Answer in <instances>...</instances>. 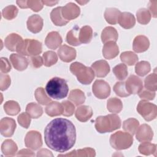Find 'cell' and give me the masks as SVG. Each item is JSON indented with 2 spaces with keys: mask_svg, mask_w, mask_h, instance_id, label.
<instances>
[{
  "mask_svg": "<svg viewBox=\"0 0 157 157\" xmlns=\"http://www.w3.org/2000/svg\"><path fill=\"white\" fill-rule=\"evenodd\" d=\"M17 156H34L35 154L29 149H22L20 150L17 154Z\"/></svg>",
  "mask_w": 157,
  "mask_h": 157,
  "instance_id": "9f6ffc18",
  "label": "cell"
},
{
  "mask_svg": "<svg viewBox=\"0 0 157 157\" xmlns=\"http://www.w3.org/2000/svg\"><path fill=\"white\" fill-rule=\"evenodd\" d=\"M10 77L9 75L1 73L0 75V90L4 91L10 85Z\"/></svg>",
  "mask_w": 157,
  "mask_h": 157,
  "instance_id": "681fc988",
  "label": "cell"
},
{
  "mask_svg": "<svg viewBox=\"0 0 157 157\" xmlns=\"http://www.w3.org/2000/svg\"><path fill=\"white\" fill-rule=\"evenodd\" d=\"M118 34L115 28L112 26L105 27L101 33L102 42L105 44L109 41L116 42L118 40Z\"/></svg>",
  "mask_w": 157,
  "mask_h": 157,
  "instance_id": "cb8c5ba5",
  "label": "cell"
},
{
  "mask_svg": "<svg viewBox=\"0 0 157 157\" xmlns=\"http://www.w3.org/2000/svg\"><path fill=\"white\" fill-rule=\"evenodd\" d=\"M150 46L148 39L142 35L136 36L133 41L132 48L134 52L137 53H142L148 50Z\"/></svg>",
  "mask_w": 157,
  "mask_h": 157,
  "instance_id": "ffe728a7",
  "label": "cell"
},
{
  "mask_svg": "<svg viewBox=\"0 0 157 157\" xmlns=\"http://www.w3.org/2000/svg\"><path fill=\"white\" fill-rule=\"evenodd\" d=\"M139 96L142 100H153L155 97V92L148 90H142L139 93Z\"/></svg>",
  "mask_w": 157,
  "mask_h": 157,
  "instance_id": "816d5d0a",
  "label": "cell"
},
{
  "mask_svg": "<svg viewBox=\"0 0 157 157\" xmlns=\"http://www.w3.org/2000/svg\"><path fill=\"white\" fill-rule=\"evenodd\" d=\"M25 144L26 147L36 150L42 145V136L39 132L30 131L27 132L25 137Z\"/></svg>",
  "mask_w": 157,
  "mask_h": 157,
  "instance_id": "9c48e42d",
  "label": "cell"
},
{
  "mask_svg": "<svg viewBox=\"0 0 157 157\" xmlns=\"http://www.w3.org/2000/svg\"><path fill=\"white\" fill-rule=\"evenodd\" d=\"M43 5L41 1H26L27 7L34 12L40 11L43 8Z\"/></svg>",
  "mask_w": 157,
  "mask_h": 157,
  "instance_id": "f907efd6",
  "label": "cell"
},
{
  "mask_svg": "<svg viewBox=\"0 0 157 157\" xmlns=\"http://www.w3.org/2000/svg\"><path fill=\"white\" fill-rule=\"evenodd\" d=\"M138 113L147 121H151L157 116V107L146 100H141L137 106Z\"/></svg>",
  "mask_w": 157,
  "mask_h": 157,
  "instance_id": "52a82bcc",
  "label": "cell"
},
{
  "mask_svg": "<svg viewBox=\"0 0 157 157\" xmlns=\"http://www.w3.org/2000/svg\"><path fill=\"white\" fill-rule=\"evenodd\" d=\"M121 119L116 114H109L105 116H99L95 120L94 126L99 133L112 132L121 126Z\"/></svg>",
  "mask_w": 157,
  "mask_h": 157,
  "instance_id": "3957f363",
  "label": "cell"
},
{
  "mask_svg": "<svg viewBox=\"0 0 157 157\" xmlns=\"http://www.w3.org/2000/svg\"><path fill=\"white\" fill-rule=\"evenodd\" d=\"M23 40L22 37L18 34L11 33L6 37L4 45L9 50L14 52L16 51L17 46Z\"/></svg>",
  "mask_w": 157,
  "mask_h": 157,
  "instance_id": "7402d4cb",
  "label": "cell"
},
{
  "mask_svg": "<svg viewBox=\"0 0 157 157\" xmlns=\"http://www.w3.org/2000/svg\"><path fill=\"white\" fill-rule=\"evenodd\" d=\"M41 1L43 4L46 5L47 6H53L58 2V1Z\"/></svg>",
  "mask_w": 157,
  "mask_h": 157,
  "instance_id": "680465c9",
  "label": "cell"
},
{
  "mask_svg": "<svg viewBox=\"0 0 157 157\" xmlns=\"http://www.w3.org/2000/svg\"><path fill=\"white\" fill-rule=\"evenodd\" d=\"M42 44L35 39H26L23 40L17 46L16 52L23 56H35L42 52Z\"/></svg>",
  "mask_w": 157,
  "mask_h": 157,
  "instance_id": "5b68a950",
  "label": "cell"
},
{
  "mask_svg": "<svg viewBox=\"0 0 157 157\" xmlns=\"http://www.w3.org/2000/svg\"><path fill=\"white\" fill-rule=\"evenodd\" d=\"M18 12V10L16 6L13 5H10L2 9V15L5 19L11 20L17 17Z\"/></svg>",
  "mask_w": 157,
  "mask_h": 157,
  "instance_id": "ee69618b",
  "label": "cell"
},
{
  "mask_svg": "<svg viewBox=\"0 0 157 157\" xmlns=\"http://www.w3.org/2000/svg\"><path fill=\"white\" fill-rule=\"evenodd\" d=\"M58 55L61 61L69 63L75 58L76 50L74 48L64 44L58 50Z\"/></svg>",
  "mask_w": 157,
  "mask_h": 157,
  "instance_id": "5bb4252c",
  "label": "cell"
},
{
  "mask_svg": "<svg viewBox=\"0 0 157 157\" xmlns=\"http://www.w3.org/2000/svg\"><path fill=\"white\" fill-rule=\"evenodd\" d=\"M61 104L64 108L63 115L65 117L72 116L75 111L74 105L69 101H64L61 102Z\"/></svg>",
  "mask_w": 157,
  "mask_h": 157,
  "instance_id": "7dc6e473",
  "label": "cell"
},
{
  "mask_svg": "<svg viewBox=\"0 0 157 157\" xmlns=\"http://www.w3.org/2000/svg\"><path fill=\"white\" fill-rule=\"evenodd\" d=\"M88 1H77V2L80 4L81 5H84L85 4L87 3Z\"/></svg>",
  "mask_w": 157,
  "mask_h": 157,
  "instance_id": "94428289",
  "label": "cell"
},
{
  "mask_svg": "<svg viewBox=\"0 0 157 157\" xmlns=\"http://www.w3.org/2000/svg\"><path fill=\"white\" fill-rule=\"evenodd\" d=\"M91 68L98 77H104L110 72V66L105 60L95 61L92 64Z\"/></svg>",
  "mask_w": 157,
  "mask_h": 157,
  "instance_id": "2e32d148",
  "label": "cell"
},
{
  "mask_svg": "<svg viewBox=\"0 0 157 157\" xmlns=\"http://www.w3.org/2000/svg\"><path fill=\"white\" fill-rule=\"evenodd\" d=\"M110 144L113 148L118 150L127 149L132 145L133 137L127 132L119 131L110 136Z\"/></svg>",
  "mask_w": 157,
  "mask_h": 157,
  "instance_id": "8992f818",
  "label": "cell"
},
{
  "mask_svg": "<svg viewBox=\"0 0 157 157\" xmlns=\"http://www.w3.org/2000/svg\"><path fill=\"white\" fill-rule=\"evenodd\" d=\"M136 133L137 140L141 142L151 141L153 136V132L151 127L147 124H143L138 127Z\"/></svg>",
  "mask_w": 157,
  "mask_h": 157,
  "instance_id": "4fadbf2b",
  "label": "cell"
},
{
  "mask_svg": "<svg viewBox=\"0 0 157 157\" xmlns=\"http://www.w3.org/2000/svg\"><path fill=\"white\" fill-rule=\"evenodd\" d=\"M139 125V122L137 120L134 118H130L123 123V129L127 132L133 136L136 133Z\"/></svg>",
  "mask_w": 157,
  "mask_h": 157,
  "instance_id": "4dcf8cb0",
  "label": "cell"
},
{
  "mask_svg": "<svg viewBox=\"0 0 157 157\" xmlns=\"http://www.w3.org/2000/svg\"><path fill=\"white\" fill-rule=\"evenodd\" d=\"M17 124L15 121L11 118L5 117L1 120L0 131L1 134L4 137H11L15 130Z\"/></svg>",
  "mask_w": 157,
  "mask_h": 157,
  "instance_id": "8fae6325",
  "label": "cell"
},
{
  "mask_svg": "<svg viewBox=\"0 0 157 157\" xmlns=\"http://www.w3.org/2000/svg\"><path fill=\"white\" fill-rule=\"evenodd\" d=\"M137 21L142 25H147L151 20V15L149 10L145 8H141L136 12Z\"/></svg>",
  "mask_w": 157,
  "mask_h": 157,
  "instance_id": "74e56055",
  "label": "cell"
},
{
  "mask_svg": "<svg viewBox=\"0 0 157 157\" xmlns=\"http://www.w3.org/2000/svg\"><path fill=\"white\" fill-rule=\"evenodd\" d=\"M0 69L1 73H7L11 70V66L8 59L4 57L1 58Z\"/></svg>",
  "mask_w": 157,
  "mask_h": 157,
  "instance_id": "f5cc1de1",
  "label": "cell"
},
{
  "mask_svg": "<svg viewBox=\"0 0 157 157\" xmlns=\"http://www.w3.org/2000/svg\"><path fill=\"white\" fill-rule=\"evenodd\" d=\"M157 1H150L148 3L149 12L154 18H156L157 16Z\"/></svg>",
  "mask_w": 157,
  "mask_h": 157,
  "instance_id": "11a10c76",
  "label": "cell"
},
{
  "mask_svg": "<svg viewBox=\"0 0 157 157\" xmlns=\"http://www.w3.org/2000/svg\"><path fill=\"white\" fill-rule=\"evenodd\" d=\"M151 70V66L148 62L146 61H142L136 63L135 66L136 73L141 77L147 75L150 72Z\"/></svg>",
  "mask_w": 157,
  "mask_h": 157,
  "instance_id": "60d3db41",
  "label": "cell"
},
{
  "mask_svg": "<svg viewBox=\"0 0 157 157\" xmlns=\"http://www.w3.org/2000/svg\"><path fill=\"white\" fill-rule=\"evenodd\" d=\"M119 53V48L116 42L109 41L104 44L102 55L105 59H111L115 58Z\"/></svg>",
  "mask_w": 157,
  "mask_h": 157,
  "instance_id": "d6986e66",
  "label": "cell"
},
{
  "mask_svg": "<svg viewBox=\"0 0 157 157\" xmlns=\"http://www.w3.org/2000/svg\"><path fill=\"white\" fill-rule=\"evenodd\" d=\"M138 150L139 153L142 155H150L153 154L156 156V145L148 142H143L139 145Z\"/></svg>",
  "mask_w": 157,
  "mask_h": 157,
  "instance_id": "836d02e7",
  "label": "cell"
},
{
  "mask_svg": "<svg viewBox=\"0 0 157 157\" xmlns=\"http://www.w3.org/2000/svg\"><path fill=\"white\" fill-rule=\"evenodd\" d=\"M17 4L21 9L28 8L27 6H26V1H17Z\"/></svg>",
  "mask_w": 157,
  "mask_h": 157,
  "instance_id": "91938a15",
  "label": "cell"
},
{
  "mask_svg": "<svg viewBox=\"0 0 157 157\" xmlns=\"http://www.w3.org/2000/svg\"><path fill=\"white\" fill-rule=\"evenodd\" d=\"M45 91L52 98L61 99L66 98L69 92L66 81L60 77L52 78L46 84Z\"/></svg>",
  "mask_w": 157,
  "mask_h": 157,
  "instance_id": "7a4b0ae2",
  "label": "cell"
},
{
  "mask_svg": "<svg viewBox=\"0 0 157 157\" xmlns=\"http://www.w3.org/2000/svg\"><path fill=\"white\" fill-rule=\"evenodd\" d=\"M4 109L7 115L14 116L20 112V107L17 102L10 100L4 104Z\"/></svg>",
  "mask_w": 157,
  "mask_h": 157,
  "instance_id": "e575fe53",
  "label": "cell"
},
{
  "mask_svg": "<svg viewBox=\"0 0 157 157\" xmlns=\"http://www.w3.org/2000/svg\"><path fill=\"white\" fill-rule=\"evenodd\" d=\"M107 108L110 112L117 113L121 111L123 109V104L120 99L111 98L107 101Z\"/></svg>",
  "mask_w": 157,
  "mask_h": 157,
  "instance_id": "d6a6232c",
  "label": "cell"
},
{
  "mask_svg": "<svg viewBox=\"0 0 157 157\" xmlns=\"http://www.w3.org/2000/svg\"><path fill=\"white\" fill-rule=\"evenodd\" d=\"M94 95L98 99H105L110 94V87L107 82L103 80H96L92 86Z\"/></svg>",
  "mask_w": 157,
  "mask_h": 157,
  "instance_id": "ba28073f",
  "label": "cell"
},
{
  "mask_svg": "<svg viewBox=\"0 0 157 157\" xmlns=\"http://www.w3.org/2000/svg\"><path fill=\"white\" fill-rule=\"evenodd\" d=\"M46 145L52 150L64 153L71 149L76 140V130L69 120L57 118L52 120L44 130Z\"/></svg>",
  "mask_w": 157,
  "mask_h": 157,
  "instance_id": "6da1fadb",
  "label": "cell"
},
{
  "mask_svg": "<svg viewBox=\"0 0 157 157\" xmlns=\"http://www.w3.org/2000/svg\"><path fill=\"white\" fill-rule=\"evenodd\" d=\"M70 71L77 77V80L83 85L90 84L95 75L91 67H86L78 62L72 63L70 66Z\"/></svg>",
  "mask_w": 157,
  "mask_h": 157,
  "instance_id": "277c9868",
  "label": "cell"
},
{
  "mask_svg": "<svg viewBox=\"0 0 157 157\" xmlns=\"http://www.w3.org/2000/svg\"><path fill=\"white\" fill-rule=\"evenodd\" d=\"M118 23L124 29H130L135 25L136 19L131 13L124 12H121L120 15Z\"/></svg>",
  "mask_w": 157,
  "mask_h": 157,
  "instance_id": "44dd1931",
  "label": "cell"
},
{
  "mask_svg": "<svg viewBox=\"0 0 157 157\" xmlns=\"http://www.w3.org/2000/svg\"><path fill=\"white\" fill-rule=\"evenodd\" d=\"M76 118L81 122H86L93 115L92 109L88 105H82L78 107L75 113Z\"/></svg>",
  "mask_w": 157,
  "mask_h": 157,
  "instance_id": "603a6c76",
  "label": "cell"
},
{
  "mask_svg": "<svg viewBox=\"0 0 157 157\" xmlns=\"http://www.w3.org/2000/svg\"><path fill=\"white\" fill-rule=\"evenodd\" d=\"M31 63L33 67L39 68L44 64L43 58L40 56H35L31 57Z\"/></svg>",
  "mask_w": 157,
  "mask_h": 157,
  "instance_id": "db71d44e",
  "label": "cell"
},
{
  "mask_svg": "<svg viewBox=\"0 0 157 157\" xmlns=\"http://www.w3.org/2000/svg\"><path fill=\"white\" fill-rule=\"evenodd\" d=\"M26 112L28 113L32 118H38L43 113V109L39 104L31 102L26 107Z\"/></svg>",
  "mask_w": 157,
  "mask_h": 157,
  "instance_id": "1f68e13d",
  "label": "cell"
},
{
  "mask_svg": "<svg viewBox=\"0 0 157 157\" xmlns=\"http://www.w3.org/2000/svg\"><path fill=\"white\" fill-rule=\"evenodd\" d=\"M17 150V144L11 139L5 140L1 145V151L5 156H14Z\"/></svg>",
  "mask_w": 157,
  "mask_h": 157,
  "instance_id": "83f0119b",
  "label": "cell"
},
{
  "mask_svg": "<svg viewBox=\"0 0 157 157\" xmlns=\"http://www.w3.org/2000/svg\"><path fill=\"white\" fill-rule=\"evenodd\" d=\"M34 96L37 101L42 105H48L52 102V100L47 96L44 89L42 87L37 88L35 92Z\"/></svg>",
  "mask_w": 157,
  "mask_h": 157,
  "instance_id": "ab89813d",
  "label": "cell"
},
{
  "mask_svg": "<svg viewBox=\"0 0 157 157\" xmlns=\"http://www.w3.org/2000/svg\"><path fill=\"white\" fill-rule=\"evenodd\" d=\"M62 7H57L53 9L50 13V18L52 21L56 26H64L66 25L69 21L65 20L61 14Z\"/></svg>",
  "mask_w": 157,
  "mask_h": 157,
  "instance_id": "484cf974",
  "label": "cell"
},
{
  "mask_svg": "<svg viewBox=\"0 0 157 157\" xmlns=\"http://www.w3.org/2000/svg\"><path fill=\"white\" fill-rule=\"evenodd\" d=\"M113 89L115 94L120 97H127L130 95L127 91L125 83L123 82H117L113 86Z\"/></svg>",
  "mask_w": 157,
  "mask_h": 157,
  "instance_id": "f6af8a7d",
  "label": "cell"
},
{
  "mask_svg": "<svg viewBox=\"0 0 157 157\" xmlns=\"http://www.w3.org/2000/svg\"><path fill=\"white\" fill-rule=\"evenodd\" d=\"M44 64L47 67H50L56 63L58 56L56 53L53 51H47L44 53L42 56Z\"/></svg>",
  "mask_w": 157,
  "mask_h": 157,
  "instance_id": "7bdbcfd3",
  "label": "cell"
},
{
  "mask_svg": "<svg viewBox=\"0 0 157 157\" xmlns=\"http://www.w3.org/2000/svg\"><path fill=\"white\" fill-rule=\"evenodd\" d=\"M144 85L146 90L151 91H156L157 89V75L152 73L148 75L144 80Z\"/></svg>",
  "mask_w": 157,
  "mask_h": 157,
  "instance_id": "f35d334b",
  "label": "cell"
},
{
  "mask_svg": "<svg viewBox=\"0 0 157 157\" xmlns=\"http://www.w3.org/2000/svg\"><path fill=\"white\" fill-rule=\"evenodd\" d=\"M120 59L124 64L128 66H132L135 64L139 59L137 55L131 51L121 53L120 55Z\"/></svg>",
  "mask_w": 157,
  "mask_h": 157,
  "instance_id": "d590c367",
  "label": "cell"
},
{
  "mask_svg": "<svg viewBox=\"0 0 157 157\" xmlns=\"http://www.w3.org/2000/svg\"><path fill=\"white\" fill-rule=\"evenodd\" d=\"M93 37V29L90 26H84L79 29L78 39L81 44L89 43Z\"/></svg>",
  "mask_w": 157,
  "mask_h": 157,
  "instance_id": "f1b7e54d",
  "label": "cell"
},
{
  "mask_svg": "<svg viewBox=\"0 0 157 157\" xmlns=\"http://www.w3.org/2000/svg\"><path fill=\"white\" fill-rule=\"evenodd\" d=\"M121 12L116 8H107L104 12V18L106 21L110 25H116L118 23V20Z\"/></svg>",
  "mask_w": 157,
  "mask_h": 157,
  "instance_id": "d4e9b609",
  "label": "cell"
},
{
  "mask_svg": "<svg viewBox=\"0 0 157 157\" xmlns=\"http://www.w3.org/2000/svg\"><path fill=\"white\" fill-rule=\"evenodd\" d=\"M63 40L61 36L56 31H52L49 33L45 40L46 46L52 50L58 48L62 44Z\"/></svg>",
  "mask_w": 157,
  "mask_h": 157,
  "instance_id": "e0dca14e",
  "label": "cell"
},
{
  "mask_svg": "<svg viewBox=\"0 0 157 157\" xmlns=\"http://www.w3.org/2000/svg\"><path fill=\"white\" fill-rule=\"evenodd\" d=\"M37 156H53V154L48 150L42 148L37 151Z\"/></svg>",
  "mask_w": 157,
  "mask_h": 157,
  "instance_id": "6f0895ef",
  "label": "cell"
},
{
  "mask_svg": "<svg viewBox=\"0 0 157 157\" xmlns=\"http://www.w3.org/2000/svg\"><path fill=\"white\" fill-rule=\"evenodd\" d=\"M10 61L13 67L17 71H24L28 66V61L27 58L20 54H11L10 56Z\"/></svg>",
  "mask_w": 157,
  "mask_h": 157,
  "instance_id": "ac0fdd59",
  "label": "cell"
},
{
  "mask_svg": "<svg viewBox=\"0 0 157 157\" xmlns=\"http://www.w3.org/2000/svg\"><path fill=\"white\" fill-rule=\"evenodd\" d=\"M64 108L62 104L58 102H50L45 108L46 113L50 117H55L63 115Z\"/></svg>",
  "mask_w": 157,
  "mask_h": 157,
  "instance_id": "4316f807",
  "label": "cell"
},
{
  "mask_svg": "<svg viewBox=\"0 0 157 157\" xmlns=\"http://www.w3.org/2000/svg\"><path fill=\"white\" fill-rule=\"evenodd\" d=\"M31 117L28 113H21L17 118L19 124L25 128H28L31 123Z\"/></svg>",
  "mask_w": 157,
  "mask_h": 157,
  "instance_id": "bcb514c9",
  "label": "cell"
},
{
  "mask_svg": "<svg viewBox=\"0 0 157 157\" xmlns=\"http://www.w3.org/2000/svg\"><path fill=\"white\" fill-rule=\"evenodd\" d=\"M85 96L84 93L79 89H74L71 91L68 99L74 102L75 105L82 104L85 101Z\"/></svg>",
  "mask_w": 157,
  "mask_h": 157,
  "instance_id": "f546056e",
  "label": "cell"
},
{
  "mask_svg": "<svg viewBox=\"0 0 157 157\" xmlns=\"http://www.w3.org/2000/svg\"><path fill=\"white\" fill-rule=\"evenodd\" d=\"M80 13V7L73 2H69L62 7L61 14L63 18L67 20H72L77 18Z\"/></svg>",
  "mask_w": 157,
  "mask_h": 157,
  "instance_id": "7c38bea8",
  "label": "cell"
},
{
  "mask_svg": "<svg viewBox=\"0 0 157 157\" xmlns=\"http://www.w3.org/2000/svg\"><path fill=\"white\" fill-rule=\"evenodd\" d=\"M113 72L117 79L120 80H124L128 74V68L125 64L120 63L113 68Z\"/></svg>",
  "mask_w": 157,
  "mask_h": 157,
  "instance_id": "8d00e7d4",
  "label": "cell"
},
{
  "mask_svg": "<svg viewBox=\"0 0 157 157\" xmlns=\"http://www.w3.org/2000/svg\"><path fill=\"white\" fill-rule=\"evenodd\" d=\"M78 28H74L69 31L66 35L67 42L73 46H78L81 44L78 39Z\"/></svg>",
  "mask_w": 157,
  "mask_h": 157,
  "instance_id": "b9f144b4",
  "label": "cell"
},
{
  "mask_svg": "<svg viewBox=\"0 0 157 157\" xmlns=\"http://www.w3.org/2000/svg\"><path fill=\"white\" fill-rule=\"evenodd\" d=\"M27 28L33 33H39L43 27V19L37 14L31 15L27 20Z\"/></svg>",
  "mask_w": 157,
  "mask_h": 157,
  "instance_id": "9a60e30c",
  "label": "cell"
},
{
  "mask_svg": "<svg viewBox=\"0 0 157 157\" xmlns=\"http://www.w3.org/2000/svg\"><path fill=\"white\" fill-rule=\"evenodd\" d=\"M75 156H94L96 155L95 150L90 147L75 150Z\"/></svg>",
  "mask_w": 157,
  "mask_h": 157,
  "instance_id": "c3c4849f",
  "label": "cell"
},
{
  "mask_svg": "<svg viewBox=\"0 0 157 157\" xmlns=\"http://www.w3.org/2000/svg\"><path fill=\"white\" fill-rule=\"evenodd\" d=\"M127 91L129 94H139L143 90L142 80L135 75H130L125 82Z\"/></svg>",
  "mask_w": 157,
  "mask_h": 157,
  "instance_id": "30bf717a",
  "label": "cell"
}]
</instances>
